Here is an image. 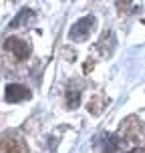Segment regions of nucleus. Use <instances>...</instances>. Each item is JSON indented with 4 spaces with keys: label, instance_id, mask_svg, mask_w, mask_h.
<instances>
[{
    "label": "nucleus",
    "instance_id": "1",
    "mask_svg": "<svg viewBox=\"0 0 145 153\" xmlns=\"http://www.w3.org/2000/svg\"><path fill=\"white\" fill-rule=\"evenodd\" d=\"M93 26H95V18H93V16H85V18L79 20V22L73 24V28H71V32H69V38L81 42V40H85V38L91 34Z\"/></svg>",
    "mask_w": 145,
    "mask_h": 153
},
{
    "label": "nucleus",
    "instance_id": "2",
    "mask_svg": "<svg viewBox=\"0 0 145 153\" xmlns=\"http://www.w3.org/2000/svg\"><path fill=\"white\" fill-rule=\"evenodd\" d=\"M6 48L8 51H12L14 53V56L18 59V61H22V59H26L28 54H30V45L28 42H24V40H20V38H14V36H10L6 38Z\"/></svg>",
    "mask_w": 145,
    "mask_h": 153
},
{
    "label": "nucleus",
    "instance_id": "3",
    "mask_svg": "<svg viewBox=\"0 0 145 153\" xmlns=\"http://www.w3.org/2000/svg\"><path fill=\"white\" fill-rule=\"evenodd\" d=\"M4 99L8 103H20V101H26L30 99V91L22 87V85H8L6 87V95H4Z\"/></svg>",
    "mask_w": 145,
    "mask_h": 153
},
{
    "label": "nucleus",
    "instance_id": "4",
    "mask_svg": "<svg viewBox=\"0 0 145 153\" xmlns=\"http://www.w3.org/2000/svg\"><path fill=\"white\" fill-rule=\"evenodd\" d=\"M0 153H26V147L18 139H2L0 141Z\"/></svg>",
    "mask_w": 145,
    "mask_h": 153
},
{
    "label": "nucleus",
    "instance_id": "5",
    "mask_svg": "<svg viewBox=\"0 0 145 153\" xmlns=\"http://www.w3.org/2000/svg\"><path fill=\"white\" fill-rule=\"evenodd\" d=\"M30 18H32V10H28V8H22V10L18 12V16H16L14 20L10 22V28H16V26H20V24L28 22Z\"/></svg>",
    "mask_w": 145,
    "mask_h": 153
},
{
    "label": "nucleus",
    "instance_id": "6",
    "mask_svg": "<svg viewBox=\"0 0 145 153\" xmlns=\"http://www.w3.org/2000/svg\"><path fill=\"white\" fill-rule=\"evenodd\" d=\"M79 99H81V95H79L77 91H69L67 93V107L75 109L77 105H79Z\"/></svg>",
    "mask_w": 145,
    "mask_h": 153
}]
</instances>
